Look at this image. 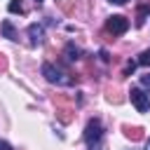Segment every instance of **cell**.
Instances as JSON below:
<instances>
[{"instance_id":"1","label":"cell","mask_w":150,"mask_h":150,"mask_svg":"<svg viewBox=\"0 0 150 150\" xmlns=\"http://www.w3.org/2000/svg\"><path fill=\"white\" fill-rule=\"evenodd\" d=\"M103 124L98 117H91L84 127V143H87V150H105V143H103Z\"/></svg>"},{"instance_id":"2","label":"cell","mask_w":150,"mask_h":150,"mask_svg":"<svg viewBox=\"0 0 150 150\" xmlns=\"http://www.w3.org/2000/svg\"><path fill=\"white\" fill-rule=\"evenodd\" d=\"M42 75H45V80L52 82V84H73V80H70L63 70H59L54 63H42Z\"/></svg>"},{"instance_id":"3","label":"cell","mask_w":150,"mask_h":150,"mask_svg":"<svg viewBox=\"0 0 150 150\" xmlns=\"http://www.w3.org/2000/svg\"><path fill=\"white\" fill-rule=\"evenodd\" d=\"M129 98H131V103H134V108H136L138 112H148V110H150V96H148L143 89H138V87H131V91H129Z\"/></svg>"},{"instance_id":"4","label":"cell","mask_w":150,"mask_h":150,"mask_svg":"<svg viewBox=\"0 0 150 150\" xmlns=\"http://www.w3.org/2000/svg\"><path fill=\"white\" fill-rule=\"evenodd\" d=\"M105 28H108L112 35H122V33H127V30H129V19H127V16H122V14H112V16H108Z\"/></svg>"},{"instance_id":"5","label":"cell","mask_w":150,"mask_h":150,"mask_svg":"<svg viewBox=\"0 0 150 150\" xmlns=\"http://www.w3.org/2000/svg\"><path fill=\"white\" fill-rule=\"evenodd\" d=\"M28 38H30V45L38 47L45 42V26L42 23H30L28 26Z\"/></svg>"},{"instance_id":"6","label":"cell","mask_w":150,"mask_h":150,"mask_svg":"<svg viewBox=\"0 0 150 150\" xmlns=\"http://www.w3.org/2000/svg\"><path fill=\"white\" fill-rule=\"evenodd\" d=\"M0 28H2V33H5V38H7V40H12V42H16V40H19V33L14 30V26H12V21H9V19H5Z\"/></svg>"},{"instance_id":"7","label":"cell","mask_w":150,"mask_h":150,"mask_svg":"<svg viewBox=\"0 0 150 150\" xmlns=\"http://www.w3.org/2000/svg\"><path fill=\"white\" fill-rule=\"evenodd\" d=\"M80 56H82V49L75 47L73 42H68V45H66V59H68V61H77Z\"/></svg>"},{"instance_id":"8","label":"cell","mask_w":150,"mask_h":150,"mask_svg":"<svg viewBox=\"0 0 150 150\" xmlns=\"http://www.w3.org/2000/svg\"><path fill=\"white\" fill-rule=\"evenodd\" d=\"M138 66H145V68H150V49H143L141 54H138V61H136Z\"/></svg>"},{"instance_id":"9","label":"cell","mask_w":150,"mask_h":150,"mask_svg":"<svg viewBox=\"0 0 150 150\" xmlns=\"http://www.w3.org/2000/svg\"><path fill=\"white\" fill-rule=\"evenodd\" d=\"M7 9H9V12H12V14H16V12H19V14H21V12H23V5H21V0H12V2H9V7H7Z\"/></svg>"},{"instance_id":"10","label":"cell","mask_w":150,"mask_h":150,"mask_svg":"<svg viewBox=\"0 0 150 150\" xmlns=\"http://www.w3.org/2000/svg\"><path fill=\"white\" fill-rule=\"evenodd\" d=\"M141 84H143V87L150 91V73H148V75H141Z\"/></svg>"},{"instance_id":"11","label":"cell","mask_w":150,"mask_h":150,"mask_svg":"<svg viewBox=\"0 0 150 150\" xmlns=\"http://www.w3.org/2000/svg\"><path fill=\"white\" fill-rule=\"evenodd\" d=\"M0 150H14V148H12L7 141H2V138H0Z\"/></svg>"},{"instance_id":"12","label":"cell","mask_w":150,"mask_h":150,"mask_svg":"<svg viewBox=\"0 0 150 150\" xmlns=\"http://www.w3.org/2000/svg\"><path fill=\"white\" fill-rule=\"evenodd\" d=\"M108 2H112V5H127L129 0H108Z\"/></svg>"},{"instance_id":"13","label":"cell","mask_w":150,"mask_h":150,"mask_svg":"<svg viewBox=\"0 0 150 150\" xmlns=\"http://www.w3.org/2000/svg\"><path fill=\"white\" fill-rule=\"evenodd\" d=\"M145 150H150V141H148V145H145Z\"/></svg>"},{"instance_id":"14","label":"cell","mask_w":150,"mask_h":150,"mask_svg":"<svg viewBox=\"0 0 150 150\" xmlns=\"http://www.w3.org/2000/svg\"><path fill=\"white\" fill-rule=\"evenodd\" d=\"M35 2H38V5H40V2H42V0H35Z\"/></svg>"}]
</instances>
